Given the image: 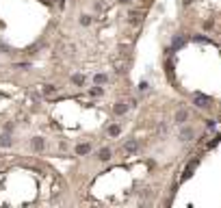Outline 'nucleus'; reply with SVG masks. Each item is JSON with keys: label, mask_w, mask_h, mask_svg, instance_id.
<instances>
[{"label": "nucleus", "mask_w": 221, "mask_h": 208, "mask_svg": "<svg viewBox=\"0 0 221 208\" xmlns=\"http://www.w3.org/2000/svg\"><path fill=\"white\" fill-rule=\"evenodd\" d=\"M0 145H2V148H9L11 145V141H9V137L5 134V137H0Z\"/></svg>", "instance_id": "obj_1"}, {"label": "nucleus", "mask_w": 221, "mask_h": 208, "mask_svg": "<svg viewBox=\"0 0 221 208\" xmlns=\"http://www.w3.org/2000/svg\"><path fill=\"white\" fill-rule=\"evenodd\" d=\"M100 158H102V160H109V158H111V152H109V150H102Z\"/></svg>", "instance_id": "obj_2"}]
</instances>
